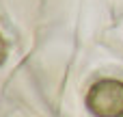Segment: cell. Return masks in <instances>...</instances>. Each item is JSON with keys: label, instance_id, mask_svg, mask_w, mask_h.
I'll return each instance as SVG.
<instances>
[{"label": "cell", "instance_id": "1", "mask_svg": "<svg viewBox=\"0 0 123 117\" xmlns=\"http://www.w3.org/2000/svg\"><path fill=\"white\" fill-rule=\"evenodd\" d=\"M86 109L95 117H123V83L115 78L97 80L86 93Z\"/></svg>", "mask_w": 123, "mask_h": 117}, {"label": "cell", "instance_id": "2", "mask_svg": "<svg viewBox=\"0 0 123 117\" xmlns=\"http://www.w3.org/2000/svg\"><path fill=\"white\" fill-rule=\"evenodd\" d=\"M6 52H9V48H6V41L0 37V65L6 61Z\"/></svg>", "mask_w": 123, "mask_h": 117}]
</instances>
